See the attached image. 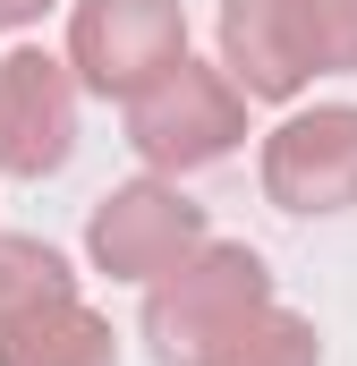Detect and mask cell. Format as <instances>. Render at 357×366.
Wrapping results in <instances>:
<instances>
[{"label":"cell","mask_w":357,"mask_h":366,"mask_svg":"<svg viewBox=\"0 0 357 366\" xmlns=\"http://www.w3.org/2000/svg\"><path fill=\"white\" fill-rule=\"evenodd\" d=\"M272 298V273L247 239H204L187 264H171L162 281H145V341L162 366H196L230 324H247Z\"/></svg>","instance_id":"obj_2"},{"label":"cell","mask_w":357,"mask_h":366,"mask_svg":"<svg viewBox=\"0 0 357 366\" xmlns=\"http://www.w3.org/2000/svg\"><path fill=\"white\" fill-rule=\"evenodd\" d=\"M77 154V77L69 60L17 43L0 51V171L9 179H51Z\"/></svg>","instance_id":"obj_7"},{"label":"cell","mask_w":357,"mask_h":366,"mask_svg":"<svg viewBox=\"0 0 357 366\" xmlns=\"http://www.w3.org/2000/svg\"><path fill=\"white\" fill-rule=\"evenodd\" d=\"M43 9H60V0H0V34H17V26H34Z\"/></svg>","instance_id":"obj_11"},{"label":"cell","mask_w":357,"mask_h":366,"mask_svg":"<svg viewBox=\"0 0 357 366\" xmlns=\"http://www.w3.org/2000/svg\"><path fill=\"white\" fill-rule=\"evenodd\" d=\"M204 239H213L204 230V204L178 196V179H162V171L111 187L94 204V222H86V256H94V273H111V281H162Z\"/></svg>","instance_id":"obj_5"},{"label":"cell","mask_w":357,"mask_h":366,"mask_svg":"<svg viewBox=\"0 0 357 366\" xmlns=\"http://www.w3.org/2000/svg\"><path fill=\"white\" fill-rule=\"evenodd\" d=\"M196 366H323V341H315V324H306L298 307L264 298L247 324H230Z\"/></svg>","instance_id":"obj_9"},{"label":"cell","mask_w":357,"mask_h":366,"mask_svg":"<svg viewBox=\"0 0 357 366\" xmlns=\"http://www.w3.org/2000/svg\"><path fill=\"white\" fill-rule=\"evenodd\" d=\"M0 366H119V341L69 290V298H43L26 315H0Z\"/></svg>","instance_id":"obj_8"},{"label":"cell","mask_w":357,"mask_h":366,"mask_svg":"<svg viewBox=\"0 0 357 366\" xmlns=\"http://www.w3.org/2000/svg\"><path fill=\"white\" fill-rule=\"evenodd\" d=\"M357 69V0H221V77L247 102H298Z\"/></svg>","instance_id":"obj_1"},{"label":"cell","mask_w":357,"mask_h":366,"mask_svg":"<svg viewBox=\"0 0 357 366\" xmlns=\"http://www.w3.org/2000/svg\"><path fill=\"white\" fill-rule=\"evenodd\" d=\"M264 196L281 213H349L357 204V102L289 111L264 137Z\"/></svg>","instance_id":"obj_6"},{"label":"cell","mask_w":357,"mask_h":366,"mask_svg":"<svg viewBox=\"0 0 357 366\" xmlns=\"http://www.w3.org/2000/svg\"><path fill=\"white\" fill-rule=\"evenodd\" d=\"M69 290H77V273H69L60 247H43V239H0V315H26V307L69 298Z\"/></svg>","instance_id":"obj_10"},{"label":"cell","mask_w":357,"mask_h":366,"mask_svg":"<svg viewBox=\"0 0 357 366\" xmlns=\"http://www.w3.org/2000/svg\"><path fill=\"white\" fill-rule=\"evenodd\" d=\"M178 51H187V9L178 0H77L69 9V77L102 102H128Z\"/></svg>","instance_id":"obj_4"},{"label":"cell","mask_w":357,"mask_h":366,"mask_svg":"<svg viewBox=\"0 0 357 366\" xmlns=\"http://www.w3.org/2000/svg\"><path fill=\"white\" fill-rule=\"evenodd\" d=\"M119 111H128V145H136V162L162 171V179L221 162V154L247 137V94L230 86L213 60H187V51H178L162 77H145Z\"/></svg>","instance_id":"obj_3"}]
</instances>
